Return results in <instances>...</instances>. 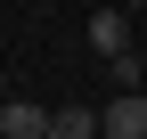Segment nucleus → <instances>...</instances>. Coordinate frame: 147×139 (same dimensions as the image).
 <instances>
[{
    "label": "nucleus",
    "mask_w": 147,
    "mask_h": 139,
    "mask_svg": "<svg viewBox=\"0 0 147 139\" xmlns=\"http://www.w3.org/2000/svg\"><path fill=\"white\" fill-rule=\"evenodd\" d=\"M98 139H147V90H139V82L98 107Z\"/></svg>",
    "instance_id": "nucleus-1"
},
{
    "label": "nucleus",
    "mask_w": 147,
    "mask_h": 139,
    "mask_svg": "<svg viewBox=\"0 0 147 139\" xmlns=\"http://www.w3.org/2000/svg\"><path fill=\"white\" fill-rule=\"evenodd\" d=\"M0 139H49V107L41 98H0Z\"/></svg>",
    "instance_id": "nucleus-2"
},
{
    "label": "nucleus",
    "mask_w": 147,
    "mask_h": 139,
    "mask_svg": "<svg viewBox=\"0 0 147 139\" xmlns=\"http://www.w3.org/2000/svg\"><path fill=\"white\" fill-rule=\"evenodd\" d=\"M90 49H98V57L131 49V16H123V8H90Z\"/></svg>",
    "instance_id": "nucleus-3"
},
{
    "label": "nucleus",
    "mask_w": 147,
    "mask_h": 139,
    "mask_svg": "<svg viewBox=\"0 0 147 139\" xmlns=\"http://www.w3.org/2000/svg\"><path fill=\"white\" fill-rule=\"evenodd\" d=\"M49 139H98V107H57L49 115Z\"/></svg>",
    "instance_id": "nucleus-4"
},
{
    "label": "nucleus",
    "mask_w": 147,
    "mask_h": 139,
    "mask_svg": "<svg viewBox=\"0 0 147 139\" xmlns=\"http://www.w3.org/2000/svg\"><path fill=\"white\" fill-rule=\"evenodd\" d=\"M106 74H115V90H131L147 65H139V49H115V57H106Z\"/></svg>",
    "instance_id": "nucleus-5"
},
{
    "label": "nucleus",
    "mask_w": 147,
    "mask_h": 139,
    "mask_svg": "<svg viewBox=\"0 0 147 139\" xmlns=\"http://www.w3.org/2000/svg\"><path fill=\"white\" fill-rule=\"evenodd\" d=\"M123 8H147V0H123Z\"/></svg>",
    "instance_id": "nucleus-6"
}]
</instances>
